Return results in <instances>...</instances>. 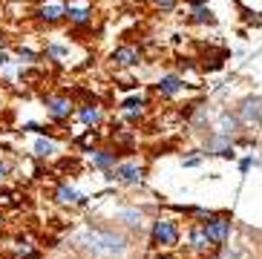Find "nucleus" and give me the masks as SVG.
Returning a JSON list of instances; mask_svg holds the SVG:
<instances>
[{
  "label": "nucleus",
  "instance_id": "1",
  "mask_svg": "<svg viewBox=\"0 0 262 259\" xmlns=\"http://www.w3.org/2000/svg\"><path fill=\"white\" fill-rule=\"evenodd\" d=\"M81 248L86 253H93L95 259H113V256H121L127 251V239L116 230H98V228H90L78 236Z\"/></svg>",
  "mask_w": 262,
  "mask_h": 259
},
{
  "label": "nucleus",
  "instance_id": "2",
  "mask_svg": "<svg viewBox=\"0 0 262 259\" xmlns=\"http://www.w3.org/2000/svg\"><path fill=\"white\" fill-rule=\"evenodd\" d=\"M202 228H205L208 239L213 242V248H225V245H228V239H231L233 219L228 213H213L208 222H202Z\"/></svg>",
  "mask_w": 262,
  "mask_h": 259
},
{
  "label": "nucleus",
  "instance_id": "3",
  "mask_svg": "<svg viewBox=\"0 0 262 259\" xmlns=\"http://www.w3.org/2000/svg\"><path fill=\"white\" fill-rule=\"evenodd\" d=\"M179 236H182V230L173 219H156L153 222V230H150V239H153L156 248H173L179 245Z\"/></svg>",
  "mask_w": 262,
  "mask_h": 259
},
{
  "label": "nucleus",
  "instance_id": "4",
  "mask_svg": "<svg viewBox=\"0 0 262 259\" xmlns=\"http://www.w3.org/2000/svg\"><path fill=\"white\" fill-rule=\"evenodd\" d=\"M107 179L133 187V184H141V179H144V167H141V164H136V161H124V164H116V167L110 170Z\"/></svg>",
  "mask_w": 262,
  "mask_h": 259
},
{
  "label": "nucleus",
  "instance_id": "5",
  "mask_svg": "<svg viewBox=\"0 0 262 259\" xmlns=\"http://www.w3.org/2000/svg\"><path fill=\"white\" fill-rule=\"evenodd\" d=\"M185 90V78L176 75V72H167V75L159 78V84H156V92L162 95V98H173L179 92Z\"/></svg>",
  "mask_w": 262,
  "mask_h": 259
},
{
  "label": "nucleus",
  "instance_id": "6",
  "mask_svg": "<svg viewBox=\"0 0 262 259\" xmlns=\"http://www.w3.org/2000/svg\"><path fill=\"white\" fill-rule=\"evenodd\" d=\"M47 110L55 121H63L72 115V101L67 95H52V98H47Z\"/></svg>",
  "mask_w": 262,
  "mask_h": 259
},
{
  "label": "nucleus",
  "instance_id": "7",
  "mask_svg": "<svg viewBox=\"0 0 262 259\" xmlns=\"http://www.w3.org/2000/svg\"><path fill=\"white\" fill-rule=\"evenodd\" d=\"M187 242H190V248H193L196 253L213 251V242L208 239V233H205V228H202V225H193V228L187 230Z\"/></svg>",
  "mask_w": 262,
  "mask_h": 259
},
{
  "label": "nucleus",
  "instance_id": "8",
  "mask_svg": "<svg viewBox=\"0 0 262 259\" xmlns=\"http://www.w3.org/2000/svg\"><path fill=\"white\" fill-rule=\"evenodd\" d=\"M141 61V49L139 46H118L113 52V63L116 67H136Z\"/></svg>",
  "mask_w": 262,
  "mask_h": 259
},
{
  "label": "nucleus",
  "instance_id": "9",
  "mask_svg": "<svg viewBox=\"0 0 262 259\" xmlns=\"http://www.w3.org/2000/svg\"><path fill=\"white\" fill-rule=\"evenodd\" d=\"M40 20H47V23H55V20H61V17H67V6H63L61 0H49V3H43L40 6Z\"/></svg>",
  "mask_w": 262,
  "mask_h": 259
},
{
  "label": "nucleus",
  "instance_id": "10",
  "mask_svg": "<svg viewBox=\"0 0 262 259\" xmlns=\"http://www.w3.org/2000/svg\"><path fill=\"white\" fill-rule=\"evenodd\" d=\"M90 159H93V167L104 170V173H110V170L116 167V153H110V150H93Z\"/></svg>",
  "mask_w": 262,
  "mask_h": 259
},
{
  "label": "nucleus",
  "instance_id": "11",
  "mask_svg": "<svg viewBox=\"0 0 262 259\" xmlns=\"http://www.w3.org/2000/svg\"><path fill=\"white\" fill-rule=\"evenodd\" d=\"M55 199H58L61 205H86V196H81L78 190H72L70 184H61V187L55 190Z\"/></svg>",
  "mask_w": 262,
  "mask_h": 259
},
{
  "label": "nucleus",
  "instance_id": "12",
  "mask_svg": "<svg viewBox=\"0 0 262 259\" xmlns=\"http://www.w3.org/2000/svg\"><path fill=\"white\" fill-rule=\"evenodd\" d=\"M190 23H199V26H205V23H216V17H213V12H210L208 6H202V9H193Z\"/></svg>",
  "mask_w": 262,
  "mask_h": 259
},
{
  "label": "nucleus",
  "instance_id": "13",
  "mask_svg": "<svg viewBox=\"0 0 262 259\" xmlns=\"http://www.w3.org/2000/svg\"><path fill=\"white\" fill-rule=\"evenodd\" d=\"M78 118H81L84 124H98L101 121V110L95 107V104H86V107L78 113Z\"/></svg>",
  "mask_w": 262,
  "mask_h": 259
},
{
  "label": "nucleus",
  "instance_id": "14",
  "mask_svg": "<svg viewBox=\"0 0 262 259\" xmlns=\"http://www.w3.org/2000/svg\"><path fill=\"white\" fill-rule=\"evenodd\" d=\"M55 141H49V138H38V144H35V153H38L40 159H49V156H55Z\"/></svg>",
  "mask_w": 262,
  "mask_h": 259
},
{
  "label": "nucleus",
  "instance_id": "15",
  "mask_svg": "<svg viewBox=\"0 0 262 259\" xmlns=\"http://www.w3.org/2000/svg\"><path fill=\"white\" fill-rule=\"evenodd\" d=\"M90 9H67V17H70L72 23H78V26H84V23H90Z\"/></svg>",
  "mask_w": 262,
  "mask_h": 259
},
{
  "label": "nucleus",
  "instance_id": "16",
  "mask_svg": "<svg viewBox=\"0 0 262 259\" xmlns=\"http://www.w3.org/2000/svg\"><path fill=\"white\" fill-rule=\"evenodd\" d=\"M118 219H121L124 225H130V228H139V225H141V213H139V210H118Z\"/></svg>",
  "mask_w": 262,
  "mask_h": 259
},
{
  "label": "nucleus",
  "instance_id": "17",
  "mask_svg": "<svg viewBox=\"0 0 262 259\" xmlns=\"http://www.w3.org/2000/svg\"><path fill=\"white\" fill-rule=\"evenodd\" d=\"M156 6L162 9V12H173L176 9V0H156Z\"/></svg>",
  "mask_w": 262,
  "mask_h": 259
},
{
  "label": "nucleus",
  "instance_id": "18",
  "mask_svg": "<svg viewBox=\"0 0 262 259\" xmlns=\"http://www.w3.org/2000/svg\"><path fill=\"white\" fill-rule=\"evenodd\" d=\"M251 167H254V156H245V159L239 161V170H242V173H248Z\"/></svg>",
  "mask_w": 262,
  "mask_h": 259
},
{
  "label": "nucleus",
  "instance_id": "19",
  "mask_svg": "<svg viewBox=\"0 0 262 259\" xmlns=\"http://www.w3.org/2000/svg\"><path fill=\"white\" fill-rule=\"evenodd\" d=\"M182 164H185V167H196V164H199V156H187Z\"/></svg>",
  "mask_w": 262,
  "mask_h": 259
},
{
  "label": "nucleus",
  "instance_id": "20",
  "mask_svg": "<svg viewBox=\"0 0 262 259\" xmlns=\"http://www.w3.org/2000/svg\"><path fill=\"white\" fill-rule=\"evenodd\" d=\"M81 144H84V147L95 144V133H90V136H84V138H81Z\"/></svg>",
  "mask_w": 262,
  "mask_h": 259
},
{
  "label": "nucleus",
  "instance_id": "21",
  "mask_svg": "<svg viewBox=\"0 0 262 259\" xmlns=\"http://www.w3.org/2000/svg\"><path fill=\"white\" fill-rule=\"evenodd\" d=\"M190 6L193 9H202V6H208V0H190Z\"/></svg>",
  "mask_w": 262,
  "mask_h": 259
},
{
  "label": "nucleus",
  "instance_id": "22",
  "mask_svg": "<svg viewBox=\"0 0 262 259\" xmlns=\"http://www.w3.org/2000/svg\"><path fill=\"white\" fill-rule=\"evenodd\" d=\"M9 173V164H0V182H3V176Z\"/></svg>",
  "mask_w": 262,
  "mask_h": 259
},
{
  "label": "nucleus",
  "instance_id": "23",
  "mask_svg": "<svg viewBox=\"0 0 262 259\" xmlns=\"http://www.w3.org/2000/svg\"><path fill=\"white\" fill-rule=\"evenodd\" d=\"M9 58H6V52H3V49H0V67H3V63H6Z\"/></svg>",
  "mask_w": 262,
  "mask_h": 259
},
{
  "label": "nucleus",
  "instance_id": "24",
  "mask_svg": "<svg viewBox=\"0 0 262 259\" xmlns=\"http://www.w3.org/2000/svg\"><path fill=\"white\" fill-rule=\"evenodd\" d=\"M156 259H173V256H167V253H159V256H156Z\"/></svg>",
  "mask_w": 262,
  "mask_h": 259
},
{
  "label": "nucleus",
  "instance_id": "25",
  "mask_svg": "<svg viewBox=\"0 0 262 259\" xmlns=\"http://www.w3.org/2000/svg\"><path fill=\"white\" fill-rule=\"evenodd\" d=\"M0 46H3V40H0Z\"/></svg>",
  "mask_w": 262,
  "mask_h": 259
}]
</instances>
